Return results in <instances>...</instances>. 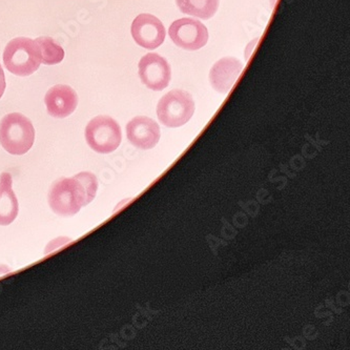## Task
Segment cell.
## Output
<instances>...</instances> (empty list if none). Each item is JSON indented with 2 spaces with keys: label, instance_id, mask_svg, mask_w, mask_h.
Wrapping results in <instances>:
<instances>
[{
  "label": "cell",
  "instance_id": "9",
  "mask_svg": "<svg viewBox=\"0 0 350 350\" xmlns=\"http://www.w3.org/2000/svg\"><path fill=\"white\" fill-rule=\"evenodd\" d=\"M126 136L129 142L136 148L150 150L159 142V125L148 117L138 116L126 125Z\"/></svg>",
  "mask_w": 350,
  "mask_h": 350
},
{
  "label": "cell",
  "instance_id": "4",
  "mask_svg": "<svg viewBox=\"0 0 350 350\" xmlns=\"http://www.w3.org/2000/svg\"><path fill=\"white\" fill-rule=\"evenodd\" d=\"M195 113V103L191 94L183 90H173L160 99L157 115L167 128H179L189 122Z\"/></svg>",
  "mask_w": 350,
  "mask_h": 350
},
{
  "label": "cell",
  "instance_id": "8",
  "mask_svg": "<svg viewBox=\"0 0 350 350\" xmlns=\"http://www.w3.org/2000/svg\"><path fill=\"white\" fill-rule=\"evenodd\" d=\"M132 36L136 44L148 50L159 48L165 39V27L152 14H140L132 23Z\"/></svg>",
  "mask_w": 350,
  "mask_h": 350
},
{
  "label": "cell",
  "instance_id": "2",
  "mask_svg": "<svg viewBox=\"0 0 350 350\" xmlns=\"http://www.w3.org/2000/svg\"><path fill=\"white\" fill-rule=\"evenodd\" d=\"M35 130L30 119L21 113H12L0 122V144L11 155L21 156L32 148Z\"/></svg>",
  "mask_w": 350,
  "mask_h": 350
},
{
  "label": "cell",
  "instance_id": "12",
  "mask_svg": "<svg viewBox=\"0 0 350 350\" xmlns=\"http://www.w3.org/2000/svg\"><path fill=\"white\" fill-rule=\"evenodd\" d=\"M12 176L9 173L0 175V226H10L18 216L19 205L12 189Z\"/></svg>",
  "mask_w": 350,
  "mask_h": 350
},
{
  "label": "cell",
  "instance_id": "13",
  "mask_svg": "<svg viewBox=\"0 0 350 350\" xmlns=\"http://www.w3.org/2000/svg\"><path fill=\"white\" fill-rule=\"evenodd\" d=\"M182 13L201 19L212 18L219 7V0H176Z\"/></svg>",
  "mask_w": 350,
  "mask_h": 350
},
{
  "label": "cell",
  "instance_id": "5",
  "mask_svg": "<svg viewBox=\"0 0 350 350\" xmlns=\"http://www.w3.org/2000/svg\"><path fill=\"white\" fill-rule=\"evenodd\" d=\"M85 140L96 152L109 154L114 152L122 140L120 125L109 116L95 117L85 128Z\"/></svg>",
  "mask_w": 350,
  "mask_h": 350
},
{
  "label": "cell",
  "instance_id": "1",
  "mask_svg": "<svg viewBox=\"0 0 350 350\" xmlns=\"http://www.w3.org/2000/svg\"><path fill=\"white\" fill-rule=\"evenodd\" d=\"M97 189V178L90 172H82L73 178H62L51 187L49 204L58 216L72 217L95 199Z\"/></svg>",
  "mask_w": 350,
  "mask_h": 350
},
{
  "label": "cell",
  "instance_id": "7",
  "mask_svg": "<svg viewBox=\"0 0 350 350\" xmlns=\"http://www.w3.org/2000/svg\"><path fill=\"white\" fill-rule=\"evenodd\" d=\"M139 77L148 89L162 91L171 81V66L160 55L148 53L139 62Z\"/></svg>",
  "mask_w": 350,
  "mask_h": 350
},
{
  "label": "cell",
  "instance_id": "15",
  "mask_svg": "<svg viewBox=\"0 0 350 350\" xmlns=\"http://www.w3.org/2000/svg\"><path fill=\"white\" fill-rule=\"evenodd\" d=\"M5 90V76L3 68L0 66V98L3 97Z\"/></svg>",
  "mask_w": 350,
  "mask_h": 350
},
{
  "label": "cell",
  "instance_id": "11",
  "mask_svg": "<svg viewBox=\"0 0 350 350\" xmlns=\"http://www.w3.org/2000/svg\"><path fill=\"white\" fill-rule=\"evenodd\" d=\"M243 64L234 57H224L217 62L209 72L211 85L218 93L226 94L239 78Z\"/></svg>",
  "mask_w": 350,
  "mask_h": 350
},
{
  "label": "cell",
  "instance_id": "3",
  "mask_svg": "<svg viewBox=\"0 0 350 350\" xmlns=\"http://www.w3.org/2000/svg\"><path fill=\"white\" fill-rule=\"evenodd\" d=\"M5 68L14 75L27 77L40 66L38 46L32 39L19 37L10 41L3 53Z\"/></svg>",
  "mask_w": 350,
  "mask_h": 350
},
{
  "label": "cell",
  "instance_id": "6",
  "mask_svg": "<svg viewBox=\"0 0 350 350\" xmlns=\"http://www.w3.org/2000/svg\"><path fill=\"white\" fill-rule=\"evenodd\" d=\"M169 34L176 46L187 51L200 50L208 40L206 27L197 19L181 18L174 21Z\"/></svg>",
  "mask_w": 350,
  "mask_h": 350
},
{
  "label": "cell",
  "instance_id": "14",
  "mask_svg": "<svg viewBox=\"0 0 350 350\" xmlns=\"http://www.w3.org/2000/svg\"><path fill=\"white\" fill-rule=\"evenodd\" d=\"M38 46L41 64L54 66L60 64L64 58V51L51 37H39L35 40Z\"/></svg>",
  "mask_w": 350,
  "mask_h": 350
},
{
  "label": "cell",
  "instance_id": "10",
  "mask_svg": "<svg viewBox=\"0 0 350 350\" xmlns=\"http://www.w3.org/2000/svg\"><path fill=\"white\" fill-rule=\"evenodd\" d=\"M49 115L54 118H66L73 114L78 105V96L71 87L58 85L49 90L44 97Z\"/></svg>",
  "mask_w": 350,
  "mask_h": 350
}]
</instances>
